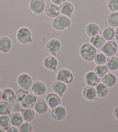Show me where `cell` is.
Listing matches in <instances>:
<instances>
[{
	"instance_id": "60d3db41",
	"label": "cell",
	"mask_w": 118,
	"mask_h": 132,
	"mask_svg": "<svg viewBox=\"0 0 118 132\" xmlns=\"http://www.w3.org/2000/svg\"><path fill=\"white\" fill-rule=\"evenodd\" d=\"M115 38L118 40V26L117 28L116 29V30L115 31Z\"/></svg>"
},
{
	"instance_id": "d6a6232c",
	"label": "cell",
	"mask_w": 118,
	"mask_h": 132,
	"mask_svg": "<svg viewBox=\"0 0 118 132\" xmlns=\"http://www.w3.org/2000/svg\"><path fill=\"white\" fill-rule=\"evenodd\" d=\"M108 23L113 27L118 26V12H113L109 15Z\"/></svg>"
},
{
	"instance_id": "4316f807",
	"label": "cell",
	"mask_w": 118,
	"mask_h": 132,
	"mask_svg": "<svg viewBox=\"0 0 118 132\" xmlns=\"http://www.w3.org/2000/svg\"><path fill=\"white\" fill-rule=\"evenodd\" d=\"M22 115L25 121L30 122L34 119L35 117V112L32 109L24 108L21 110Z\"/></svg>"
},
{
	"instance_id": "1f68e13d",
	"label": "cell",
	"mask_w": 118,
	"mask_h": 132,
	"mask_svg": "<svg viewBox=\"0 0 118 132\" xmlns=\"http://www.w3.org/2000/svg\"><path fill=\"white\" fill-rule=\"evenodd\" d=\"M108 69L106 66L104 64L97 65L94 68V71L100 77H103L108 73Z\"/></svg>"
},
{
	"instance_id": "ab89813d",
	"label": "cell",
	"mask_w": 118,
	"mask_h": 132,
	"mask_svg": "<svg viewBox=\"0 0 118 132\" xmlns=\"http://www.w3.org/2000/svg\"><path fill=\"white\" fill-rule=\"evenodd\" d=\"M113 113H114V116L116 118V119H117L118 120V106H117V107L115 109Z\"/></svg>"
},
{
	"instance_id": "4dcf8cb0",
	"label": "cell",
	"mask_w": 118,
	"mask_h": 132,
	"mask_svg": "<svg viewBox=\"0 0 118 132\" xmlns=\"http://www.w3.org/2000/svg\"><path fill=\"white\" fill-rule=\"evenodd\" d=\"M11 112V106L6 101L0 102V115H8Z\"/></svg>"
},
{
	"instance_id": "5b68a950",
	"label": "cell",
	"mask_w": 118,
	"mask_h": 132,
	"mask_svg": "<svg viewBox=\"0 0 118 132\" xmlns=\"http://www.w3.org/2000/svg\"><path fill=\"white\" fill-rule=\"evenodd\" d=\"M117 44L113 41H108L105 43L101 47V51L106 56H111L115 55L117 51Z\"/></svg>"
},
{
	"instance_id": "f546056e",
	"label": "cell",
	"mask_w": 118,
	"mask_h": 132,
	"mask_svg": "<svg viewBox=\"0 0 118 132\" xmlns=\"http://www.w3.org/2000/svg\"><path fill=\"white\" fill-rule=\"evenodd\" d=\"M104 39L107 41L113 40L115 37V30L112 28H107L104 29L102 33Z\"/></svg>"
},
{
	"instance_id": "8fae6325",
	"label": "cell",
	"mask_w": 118,
	"mask_h": 132,
	"mask_svg": "<svg viewBox=\"0 0 118 132\" xmlns=\"http://www.w3.org/2000/svg\"><path fill=\"white\" fill-rule=\"evenodd\" d=\"M46 101L50 108H54L60 105L61 104V99L58 95L55 93H51L46 97Z\"/></svg>"
},
{
	"instance_id": "3957f363",
	"label": "cell",
	"mask_w": 118,
	"mask_h": 132,
	"mask_svg": "<svg viewBox=\"0 0 118 132\" xmlns=\"http://www.w3.org/2000/svg\"><path fill=\"white\" fill-rule=\"evenodd\" d=\"M17 39L22 44L32 43L31 34L29 29L27 28H20L17 31Z\"/></svg>"
},
{
	"instance_id": "7402d4cb",
	"label": "cell",
	"mask_w": 118,
	"mask_h": 132,
	"mask_svg": "<svg viewBox=\"0 0 118 132\" xmlns=\"http://www.w3.org/2000/svg\"><path fill=\"white\" fill-rule=\"evenodd\" d=\"M2 99L8 102H12L15 99L14 91L9 88H5L2 93Z\"/></svg>"
},
{
	"instance_id": "7bdbcfd3",
	"label": "cell",
	"mask_w": 118,
	"mask_h": 132,
	"mask_svg": "<svg viewBox=\"0 0 118 132\" xmlns=\"http://www.w3.org/2000/svg\"><path fill=\"white\" fill-rule=\"evenodd\" d=\"M5 131L4 130H2V129H0V132H4Z\"/></svg>"
},
{
	"instance_id": "ffe728a7",
	"label": "cell",
	"mask_w": 118,
	"mask_h": 132,
	"mask_svg": "<svg viewBox=\"0 0 118 132\" xmlns=\"http://www.w3.org/2000/svg\"><path fill=\"white\" fill-rule=\"evenodd\" d=\"M12 48V42L10 38L4 37L0 38V51L4 53H6L10 51Z\"/></svg>"
},
{
	"instance_id": "4fadbf2b",
	"label": "cell",
	"mask_w": 118,
	"mask_h": 132,
	"mask_svg": "<svg viewBox=\"0 0 118 132\" xmlns=\"http://www.w3.org/2000/svg\"><path fill=\"white\" fill-rule=\"evenodd\" d=\"M34 106L36 112L40 115L45 114L48 108V105L46 101H45V100L42 98H40L37 100Z\"/></svg>"
},
{
	"instance_id": "d4e9b609",
	"label": "cell",
	"mask_w": 118,
	"mask_h": 132,
	"mask_svg": "<svg viewBox=\"0 0 118 132\" xmlns=\"http://www.w3.org/2000/svg\"><path fill=\"white\" fill-rule=\"evenodd\" d=\"M11 125L13 126L19 127L23 123L24 119L22 115L18 112L13 113L10 117Z\"/></svg>"
},
{
	"instance_id": "9c48e42d",
	"label": "cell",
	"mask_w": 118,
	"mask_h": 132,
	"mask_svg": "<svg viewBox=\"0 0 118 132\" xmlns=\"http://www.w3.org/2000/svg\"><path fill=\"white\" fill-rule=\"evenodd\" d=\"M67 112L65 108L63 106H57L53 108L51 112V116L54 119L57 120H61L64 119L66 117Z\"/></svg>"
},
{
	"instance_id": "74e56055",
	"label": "cell",
	"mask_w": 118,
	"mask_h": 132,
	"mask_svg": "<svg viewBox=\"0 0 118 132\" xmlns=\"http://www.w3.org/2000/svg\"><path fill=\"white\" fill-rule=\"evenodd\" d=\"M52 1L56 5H62V4L65 3V0H52Z\"/></svg>"
},
{
	"instance_id": "ac0fdd59",
	"label": "cell",
	"mask_w": 118,
	"mask_h": 132,
	"mask_svg": "<svg viewBox=\"0 0 118 132\" xmlns=\"http://www.w3.org/2000/svg\"><path fill=\"white\" fill-rule=\"evenodd\" d=\"M60 12L63 15L71 17L72 13L74 12V8L73 5L68 2H65L60 6Z\"/></svg>"
},
{
	"instance_id": "277c9868",
	"label": "cell",
	"mask_w": 118,
	"mask_h": 132,
	"mask_svg": "<svg viewBox=\"0 0 118 132\" xmlns=\"http://www.w3.org/2000/svg\"><path fill=\"white\" fill-rule=\"evenodd\" d=\"M57 79L65 84H70L74 80V76L70 70L63 69L59 70L57 73Z\"/></svg>"
},
{
	"instance_id": "8d00e7d4",
	"label": "cell",
	"mask_w": 118,
	"mask_h": 132,
	"mask_svg": "<svg viewBox=\"0 0 118 132\" xmlns=\"http://www.w3.org/2000/svg\"><path fill=\"white\" fill-rule=\"evenodd\" d=\"M108 8L112 12H118V0H109Z\"/></svg>"
},
{
	"instance_id": "cb8c5ba5",
	"label": "cell",
	"mask_w": 118,
	"mask_h": 132,
	"mask_svg": "<svg viewBox=\"0 0 118 132\" xmlns=\"http://www.w3.org/2000/svg\"><path fill=\"white\" fill-rule=\"evenodd\" d=\"M106 66L111 71L116 70L118 69V58L115 56H108L106 59Z\"/></svg>"
},
{
	"instance_id": "d590c367",
	"label": "cell",
	"mask_w": 118,
	"mask_h": 132,
	"mask_svg": "<svg viewBox=\"0 0 118 132\" xmlns=\"http://www.w3.org/2000/svg\"><path fill=\"white\" fill-rule=\"evenodd\" d=\"M19 131L20 132H31L33 130V127L31 124L28 122L23 123L19 126Z\"/></svg>"
},
{
	"instance_id": "52a82bcc",
	"label": "cell",
	"mask_w": 118,
	"mask_h": 132,
	"mask_svg": "<svg viewBox=\"0 0 118 132\" xmlns=\"http://www.w3.org/2000/svg\"><path fill=\"white\" fill-rule=\"evenodd\" d=\"M17 83L20 87L28 90L33 83V80L29 75L23 73L18 77Z\"/></svg>"
},
{
	"instance_id": "d6986e66",
	"label": "cell",
	"mask_w": 118,
	"mask_h": 132,
	"mask_svg": "<svg viewBox=\"0 0 118 132\" xmlns=\"http://www.w3.org/2000/svg\"><path fill=\"white\" fill-rule=\"evenodd\" d=\"M58 65V61L54 56H48L44 61V66L47 69L55 70Z\"/></svg>"
},
{
	"instance_id": "f1b7e54d",
	"label": "cell",
	"mask_w": 118,
	"mask_h": 132,
	"mask_svg": "<svg viewBox=\"0 0 118 132\" xmlns=\"http://www.w3.org/2000/svg\"><path fill=\"white\" fill-rule=\"evenodd\" d=\"M96 90L97 95L99 97H104L107 95L108 93V88L104 83H99L96 86Z\"/></svg>"
},
{
	"instance_id": "2e32d148",
	"label": "cell",
	"mask_w": 118,
	"mask_h": 132,
	"mask_svg": "<svg viewBox=\"0 0 118 132\" xmlns=\"http://www.w3.org/2000/svg\"><path fill=\"white\" fill-rule=\"evenodd\" d=\"M83 97L88 100H96L97 93L96 90L93 86H87L83 88Z\"/></svg>"
},
{
	"instance_id": "603a6c76",
	"label": "cell",
	"mask_w": 118,
	"mask_h": 132,
	"mask_svg": "<svg viewBox=\"0 0 118 132\" xmlns=\"http://www.w3.org/2000/svg\"><path fill=\"white\" fill-rule=\"evenodd\" d=\"M90 41L92 45L96 48H101L105 43V40L104 38L99 35L92 37Z\"/></svg>"
},
{
	"instance_id": "f35d334b",
	"label": "cell",
	"mask_w": 118,
	"mask_h": 132,
	"mask_svg": "<svg viewBox=\"0 0 118 132\" xmlns=\"http://www.w3.org/2000/svg\"><path fill=\"white\" fill-rule=\"evenodd\" d=\"M6 131H8V132H17V131H19V130H18L15 126H13V127H10V128L9 129Z\"/></svg>"
},
{
	"instance_id": "83f0119b",
	"label": "cell",
	"mask_w": 118,
	"mask_h": 132,
	"mask_svg": "<svg viewBox=\"0 0 118 132\" xmlns=\"http://www.w3.org/2000/svg\"><path fill=\"white\" fill-rule=\"evenodd\" d=\"M86 31L88 36L90 37H93V36L98 35L100 33V28L98 25L96 24L90 23L86 27Z\"/></svg>"
},
{
	"instance_id": "5bb4252c",
	"label": "cell",
	"mask_w": 118,
	"mask_h": 132,
	"mask_svg": "<svg viewBox=\"0 0 118 132\" xmlns=\"http://www.w3.org/2000/svg\"><path fill=\"white\" fill-rule=\"evenodd\" d=\"M36 101L37 98L35 95L28 93L21 101V105L24 108H31L34 106Z\"/></svg>"
},
{
	"instance_id": "ba28073f",
	"label": "cell",
	"mask_w": 118,
	"mask_h": 132,
	"mask_svg": "<svg viewBox=\"0 0 118 132\" xmlns=\"http://www.w3.org/2000/svg\"><path fill=\"white\" fill-rule=\"evenodd\" d=\"M61 47V43L57 39H52L47 42L46 50L48 53L56 56Z\"/></svg>"
},
{
	"instance_id": "6da1fadb",
	"label": "cell",
	"mask_w": 118,
	"mask_h": 132,
	"mask_svg": "<svg viewBox=\"0 0 118 132\" xmlns=\"http://www.w3.org/2000/svg\"><path fill=\"white\" fill-rule=\"evenodd\" d=\"M97 54L96 48L89 43L83 44L80 48V55L82 58L88 62L93 61Z\"/></svg>"
},
{
	"instance_id": "8992f818",
	"label": "cell",
	"mask_w": 118,
	"mask_h": 132,
	"mask_svg": "<svg viewBox=\"0 0 118 132\" xmlns=\"http://www.w3.org/2000/svg\"><path fill=\"white\" fill-rule=\"evenodd\" d=\"M30 7L32 12L35 14H40L45 9L44 0H31Z\"/></svg>"
},
{
	"instance_id": "9a60e30c",
	"label": "cell",
	"mask_w": 118,
	"mask_h": 132,
	"mask_svg": "<svg viewBox=\"0 0 118 132\" xmlns=\"http://www.w3.org/2000/svg\"><path fill=\"white\" fill-rule=\"evenodd\" d=\"M31 90L35 95H44L46 91V86L41 81H35L31 86Z\"/></svg>"
},
{
	"instance_id": "b9f144b4",
	"label": "cell",
	"mask_w": 118,
	"mask_h": 132,
	"mask_svg": "<svg viewBox=\"0 0 118 132\" xmlns=\"http://www.w3.org/2000/svg\"><path fill=\"white\" fill-rule=\"evenodd\" d=\"M2 93H3V92H1V90H0V100L2 98Z\"/></svg>"
},
{
	"instance_id": "484cf974",
	"label": "cell",
	"mask_w": 118,
	"mask_h": 132,
	"mask_svg": "<svg viewBox=\"0 0 118 132\" xmlns=\"http://www.w3.org/2000/svg\"><path fill=\"white\" fill-rule=\"evenodd\" d=\"M11 123L10 118L8 115L0 116V129L4 130V131H7L10 128Z\"/></svg>"
},
{
	"instance_id": "30bf717a",
	"label": "cell",
	"mask_w": 118,
	"mask_h": 132,
	"mask_svg": "<svg viewBox=\"0 0 118 132\" xmlns=\"http://www.w3.org/2000/svg\"><path fill=\"white\" fill-rule=\"evenodd\" d=\"M85 81L88 86L96 87L100 81V77L96 73L89 72L85 75Z\"/></svg>"
},
{
	"instance_id": "e0dca14e",
	"label": "cell",
	"mask_w": 118,
	"mask_h": 132,
	"mask_svg": "<svg viewBox=\"0 0 118 132\" xmlns=\"http://www.w3.org/2000/svg\"><path fill=\"white\" fill-rule=\"evenodd\" d=\"M52 89L59 96L63 97V94L67 90V85H65V83L58 80L53 83L52 85Z\"/></svg>"
},
{
	"instance_id": "7a4b0ae2",
	"label": "cell",
	"mask_w": 118,
	"mask_h": 132,
	"mask_svg": "<svg viewBox=\"0 0 118 132\" xmlns=\"http://www.w3.org/2000/svg\"><path fill=\"white\" fill-rule=\"evenodd\" d=\"M52 25L53 28L57 30H65L68 29L71 25L70 18L65 15H58L54 18Z\"/></svg>"
},
{
	"instance_id": "44dd1931",
	"label": "cell",
	"mask_w": 118,
	"mask_h": 132,
	"mask_svg": "<svg viewBox=\"0 0 118 132\" xmlns=\"http://www.w3.org/2000/svg\"><path fill=\"white\" fill-rule=\"evenodd\" d=\"M102 82L107 87H111L114 86L117 81V79L114 75L112 73H106L102 78Z\"/></svg>"
},
{
	"instance_id": "7c38bea8",
	"label": "cell",
	"mask_w": 118,
	"mask_h": 132,
	"mask_svg": "<svg viewBox=\"0 0 118 132\" xmlns=\"http://www.w3.org/2000/svg\"><path fill=\"white\" fill-rule=\"evenodd\" d=\"M45 13L47 16L55 18L60 14V8L55 4H49L45 7Z\"/></svg>"
},
{
	"instance_id": "e575fe53",
	"label": "cell",
	"mask_w": 118,
	"mask_h": 132,
	"mask_svg": "<svg viewBox=\"0 0 118 132\" xmlns=\"http://www.w3.org/2000/svg\"><path fill=\"white\" fill-rule=\"evenodd\" d=\"M28 92L26 90L22 88L17 91L15 94V99L18 102H21L27 94H28Z\"/></svg>"
},
{
	"instance_id": "836d02e7",
	"label": "cell",
	"mask_w": 118,
	"mask_h": 132,
	"mask_svg": "<svg viewBox=\"0 0 118 132\" xmlns=\"http://www.w3.org/2000/svg\"><path fill=\"white\" fill-rule=\"evenodd\" d=\"M106 56L103 52H99L97 54L94 58V61L97 65H103L106 61Z\"/></svg>"
}]
</instances>
